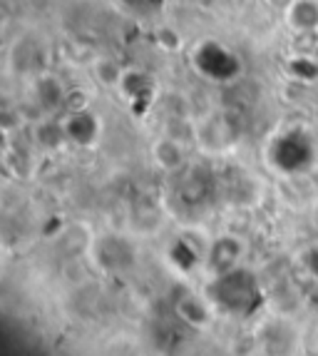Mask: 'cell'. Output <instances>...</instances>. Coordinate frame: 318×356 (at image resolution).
Here are the masks:
<instances>
[{"instance_id":"obj_1","label":"cell","mask_w":318,"mask_h":356,"mask_svg":"<svg viewBox=\"0 0 318 356\" xmlns=\"http://www.w3.org/2000/svg\"><path fill=\"white\" fill-rule=\"evenodd\" d=\"M62 127H65V137L77 147H94L102 137V118L90 107L70 110L62 118Z\"/></svg>"},{"instance_id":"obj_2","label":"cell","mask_w":318,"mask_h":356,"mask_svg":"<svg viewBox=\"0 0 318 356\" xmlns=\"http://www.w3.org/2000/svg\"><path fill=\"white\" fill-rule=\"evenodd\" d=\"M283 20L296 35H316L318 33V0H291Z\"/></svg>"},{"instance_id":"obj_3","label":"cell","mask_w":318,"mask_h":356,"mask_svg":"<svg viewBox=\"0 0 318 356\" xmlns=\"http://www.w3.org/2000/svg\"><path fill=\"white\" fill-rule=\"evenodd\" d=\"M33 95H35L37 105L50 113V110H55V107L65 105L67 92L58 77L47 75V72H40V75L35 77V85H33Z\"/></svg>"},{"instance_id":"obj_4","label":"cell","mask_w":318,"mask_h":356,"mask_svg":"<svg viewBox=\"0 0 318 356\" xmlns=\"http://www.w3.org/2000/svg\"><path fill=\"white\" fill-rule=\"evenodd\" d=\"M90 67H92L94 83L107 90H117L124 77V70H127V67L119 65V60L112 58V55H94Z\"/></svg>"},{"instance_id":"obj_5","label":"cell","mask_w":318,"mask_h":356,"mask_svg":"<svg viewBox=\"0 0 318 356\" xmlns=\"http://www.w3.org/2000/svg\"><path fill=\"white\" fill-rule=\"evenodd\" d=\"M119 95L124 97V100H142V97H152L154 92V80L147 75L144 70H135V67H127L124 70V77L122 83H119Z\"/></svg>"},{"instance_id":"obj_6","label":"cell","mask_w":318,"mask_h":356,"mask_svg":"<svg viewBox=\"0 0 318 356\" xmlns=\"http://www.w3.org/2000/svg\"><path fill=\"white\" fill-rule=\"evenodd\" d=\"M152 154H154V162H157L162 170H177V167H182L184 162V149L182 145L177 143V140H171V137H162V140H157L152 147Z\"/></svg>"},{"instance_id":"obj_7","label":"cell","mask_w":318,"mask_h":356,"mask_svg":"<svg viewBox=\"0 0 318 356\" xmlns=\"http://www.w3.org/2000/svg\"><path fill=\"white\" fill-rule=\"evenodd\" d=\"M157 45L165 53H177L182 48V35L174 28H159L157 30Z\"/></svg>"}]
</instances>
